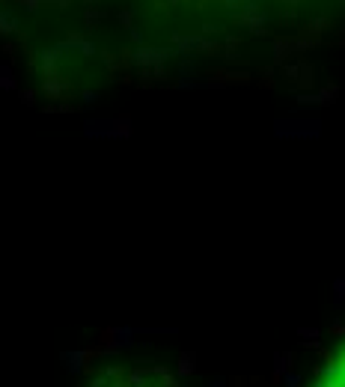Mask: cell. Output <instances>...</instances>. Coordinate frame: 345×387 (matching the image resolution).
Here are the masks:
<instances>
[{"instance_id":"obj_1","label":"cell","mask_w":345,"mask_h":387,"mask_svg":"<svg viewBox=\"0 0 345 387\" xmlns=\"http://www.w3.org/2000/svg\"><path fill=\"white\" fill-rule=\"evenodd\" d=\"M313 387H345V343L334 352V358L325 364L322 376L316 379Z\"/></svg>"}]
</instances>
